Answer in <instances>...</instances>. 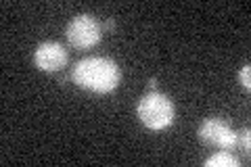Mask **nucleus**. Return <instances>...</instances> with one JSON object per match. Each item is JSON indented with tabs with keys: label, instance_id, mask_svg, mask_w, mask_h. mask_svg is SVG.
<instances>
[{
	"label": "nucleus",
	"instance_id": "5",
	"mask_svg": "<svg viewBox=\"0 0 251 167\" xmlns=\"http://www.w3.org/2000/svg\"><path fill=\"white\" fill-rule=\"evenodd\" d=\"M36 67L42 71H61L67 65V50L59 42H42L34 52Z\"/></svg>",
	"mask_w": 251,
	"mask_h": 167
},
{
	"label": "nucleus",
	"instance_id": "7",
	"mask_svg": "<svg viewBox=\"0 0 251 167\" xmlns=\"http://www.w3.org/2000/svg\"><path fill=\"white\" fill-rule=\"evenodd\" d=\"M239 84H241L245 90L251 88V67H249V65H243V69L239 71Z\"/></svg>",
	"mask_w": 251,
	"mask_h": 167
},
{
	"label": "nucleus",
	"instance_id": "8",
	"mask_svg": "<svg viewBox=\"0 0 251 167\" xmlns=\"http://www.w3.org/2000/svg\"><path fill=\"white\" fill-rule=\"evenodd\" d=\"M239 134V144H243V148H245V150H249L251 148V136H249V128H245V130H243V132H237Z\"/></svg>",
	"mask_w": 251,
	"mask_h": 167
},
{
	"label": "nucleus",
	"instance_id": "9",
	"mask_svg": "<svg viewBox=\"0 0 251 167\" xmlns=\"http://www.w3.org/2000/svg\"><path fill=\"white\" fill-rule=\"evenodd\" d=\"M105 27H107L109 31H113V29H115V21H113V19H107V21H105Z\"/></svg>",
	"mask_w": 251,
	"mask_h": 167
},
{
	"label": "nucleus",
	"instance_id": "10",
	"mask_svg": "<svg viewBox=\"0 0 251 167\" xmlns=\"http://www.w3.org/2000/svg\"><path fill=\"white\" fill-rule=\"evenodd\" d=\"M149 88H151V90H155V88H157V79H155V77L149 79Z\"/></svg>",
	"mask_w": 251,
	"mask_h": 167
},
{
	"label": "nucleus",
	"instance_id": "1",
	"mask_svg": "<svg viewBox=\"0 0 251 167\" xmlns=\"http://www.w3.org/2000/svg\"><path fill=\"white\" fill-rule=\"evenodd\" d=\"M72 79L74 84H77L80 88L88 92L107 94L120 86L122 71L115 61L107 57H88V59H82L75 65Z\"/></svg>",
	"mask_w": 251,
	"mask_h": 167
},
{
	"label": "nucleus",
	"instance_id": "6",
	"mask_svg": "<svg viewBox=\"0 0 251 167\" xmlns=\"http://www.w3.org/2000/svg\"><path fill=\"white\" fill-rule=\"evenodd\" d=\"M203 165L205 167H239V159L230 155L228 150H220V153L211 155Z\"/></svg>",
	"mask_w": 251,
	"mask_h": 167
},
{
	"label": "nucleus",
	"instance_id": "3",
	"mask_svg": "<svg viewBox=\"0 0 251 167\" xmlns=\"http://www.w3.org/2000/svg\"><path fill=\"white\" fill-rule=\"evenodd\" d=\"M65 36L72 46L84 50V48H92V46H97L100 42L103 27H100V23L92 15H77V17L69 21Z\"/></svg>",
	"mask_w": 251,
	"mask_h": 167
},
{
	"label": "nucleus",
	"instance_id": "2",
	"mask_svg": "<svg viewBox=\"0 0 251 167\" xmlns=\"http://www.w3.org/2000/svg\"><path fill=\"white\" fill-rule=\"evenodd\" d=\"M138 119L149 130H166L174 123L176 107L170 96L161 92H151L138 102Z\"/></svg>",
	"mask_w": 251,
	"mask_h": 167
},
{
	"label": "nucleus",
	"instance_id": "4",
	"mask_svg": "<svg viewBox=\"0 0 251 167\" xmlns=\"http://www.w3.org/2000/svg\"><path fill=\"white\" fill-rule=\"evenodd\" d=\"M199 138L209 146H216L220 150H232L239 146V134L234 132L228 121L220 117H209L199 125Z\"/></svg>",
	"mask_w": 251,
	"mask_h": 167
}]
</instances>
